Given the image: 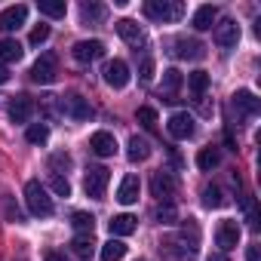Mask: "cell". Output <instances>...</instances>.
I'll use <instances>...</instances> for the list:
<instances>
[{"label":"cell","instance_id":"cell-1","mask_svg":"<svg viewBox=\"0 0 261 261\" xmlns=\"http://www.w3.org/2000/svg\"><path fill=\"white\" fill-rule=\"evenodd\" d=\"M25 203H28V212L31 215H37V218H46V215H53V197L46 194V188L37 181V178H31L28 185H25Z\"/></svg>","mask_w":261,"mask_h":261},{"label":"cell","instance_id":"cell-2","mask_svg":"<svg viewBox=\"0 0 261 261\" xmlns=\"http://www.w3.org/2000/svg\"><path fill=\"white\" fill-rule=\"evenodd\" d=\"M145 16L154 22H178L185 16V4L181 0H148Z\"/></svg>","mask_w":261,"mask_h":261},{"label":"cell","instance_id":"cell-3","mask_svg":"<svg viewBox=\"0 0 261 261\" xmlns=\"http://www.w3.org/2000/svg\"><path fill=\"white\" fill-rule=\"evenodd\" d=\"M108 181H111V172H108L105 166H89L86 175H83V191H86V197L101 200L105 191H108Z\"/></svg>","mask_w":261,"mask_h":261},{"label":"cell","instance_id":"cell-4","mask_svg":"<svg viewBox=\"0 0 261 261\" xmlns=\"http://www.w3.org/2000/svg\"><path fill=\"white\" fill-rule=\"evenodd\" d=\"M56 77H59V56L56 53H43L34 62V68H31V80L34 83H56Z\"/></svg>","mask_w":261,"mask_h":261},{"label":"cell","instance_id":"cell-5","mask_svg":"<svg viewBox=\"0 0 261 261\" xmlns=\"http://www.w3.org/2000/svg\"><path fill=\"white\" fill-rule=\"evenodd\" d=\"M175 191H178V178L172 175V172H154V178H151V194L154 197H160V203H169L172 197H175Z\"/></svg>","mask_w":261,"mask_h":261},{"label":"cell","instance_id":"cell-6","mask_svg":"<svg viewBox=\"0 0 261 261\" xmlns=\"http://www.w3.org/2000/svg\"><path fill=\"white\" fill-rule=\"evenodd\" d=\"M166 129H169V136H172V139L185 142V139L194 136V117H191L188 111H175V114L166 120Z\"/></svg>","mask_w":261,"mask_h":261},{"label":"cell","instance_id":"cell-7","mask_svg":"<svg viewBox=\"0 0 261 261\" xmlns=\"http://www.w3.org/2000/svg\"><path fill=\"white\" fill-rule=\"evenodd\" d=\"M101 74H105V83L114 86V89H123V86L129 83V77H133V74H129V65H126L123 59H111Z\"/></svg>","mask_w":261,"mask_h":261},{"label":"cell","instance_id":"cell-8","mask_svg":"<svg viewBox=\"0 0 261 261\" xmlns=\"http://www.w3.org/2000/svg\"><path fill=\"white\" fill-rule=\"evenodd\" d=\"M71 56H74L80 65H89V62H95V59L105 56V43H101V40H77L74 49H71Z\"/></svg>","mask_w":261,"mask_h":261},{"label":"cell","instance_id":"cell-9","mask_svg":"<svg viewBox=\"0 0 261 261\" xmlns=\"http://www.w3.org/2000/svg\"><path fill=\"white\" fill-rule=\"evenodd\" d=\"M240 237H243V230H240V224L237 221H221L218 224V230H215V240H218V246H221V252H230V249H237L240 246Z\"/></svg>","mask_w":261,"mask_h":261},{"label":"cell","instance_id":"cell-10","mask_svg":"<svg viewBox=\"0 0 261 261\" xmlns=\"http://www.w3.org/2000/svg\"><path fill=\"white\" fill-rule=\"evenodd\" d=\"M215 43H218L221 49H233V46L240 43V25H237L233 19L218 22V25H215Z\"/></svg>","mask_w":261,"mask_h":261},{"label":"cell","instance_id":"cell-11","mask_svg":"<svg viewBox=\"0 0 261 261\" xmlns=\"http://www.w3.org/2000/svg\"><path fill=\"white\" fill-rule=\"evenodd\" d=\"M28 19V7L25 4H16V7H7L4 13H0V31H19Z\"/></svg>","mask_w":261,"mask_h":261},{"label":"cell","instance_id":"cell-12","mask_svg":"<svg viewBox=\"0 0 261 261\" xmlns=\"http://www.w3.org/2000/svg\"><path fill=\"white\" fill-rule=\"evenodd\" d=\"M117 34L129 43V46H145V31H142V25L139 22H133V19H120L117 22Z\"/></svg>","mask_w":261,"mask_h":261},{"label":"cell","instance_id":"cell-13","mask_svg":"<svg viewBox=\"0 0 261 261\" xmlns=\"http://www.w3.org/2000/svg\"><path fill=\"white\" fill-rule=\"evenodd\" d=\"M233 111H237L240 117H255V114L261 111V101L255 98V92L240 89V92H233Z\"/></svg>","mask_w":261,"mask_h":261},{"label":"cell","instance_id":"cell-14","mask_svg":"<svg viewBox=\"0 0 261 261\" xmlns=\"http://www.w3.org/2000/svg\"><path fill=\"white\" fill-rule=\"evenodd\" d=\"M34 114V98L31 95H13L10 101V120L13 123H28Z\"/></svg>","mask_w":261,"mask_h":261},{"label":"cell","instance_id":"cell-15","mask_svg":"<svg viewBox=\"0 0 261 261\" xmlns=\"http://www.w3.org/2000/svg\"><path fill=\"white\" fill-rule=\"evenodd\" d=\"M139 194H142V181H139V175H126V178L120 181L117 200H120L123 206H133V203H139Z\"/></svg>","mask_w":261,"mask_h":261},{"label":"cell","instance_id":"cell-16","mask_svg":"<svg viewBox=\"0 0 261 261\" xmlns=\"http://www.w3.org/2000/svg\"><path fill=\"white\" fill-rule=\"evenodd\" d=\"M89 148H92V154H98V157H114V154H117V139H114L111 133H105V129H98V133L89 139Z\"/></svg>","mask_w":261,"mask_h":261},{"label":"cell","instance_id":"cell-17","mask_svg":"<svg viewBox=\"0 0 261 261\" xmlns=\"http://www.w3.org/2000/svg\"><path fill=\"white\" fill-rule=\"evenodd\" d=\"M108 227H111V237H129V233H136V227H139V218L136 215H129V212H123V215H114L111 221H108Z\"/></svg>","mask_w":261,"mask_h":261},{"label":"cell","instance_id":"cell-18","mask_svg":"<svg viewBox=\"0 0 261 261\" xmlns=\"http://www.w3.org/2000/svg\"><path fill=\"white\" fill-rule=\"evenodd\" d=\"M62 108H65V114H71L74 120H89V117H92V108H89V101H86L83 95H68Z\"/></svg>","mask_w":261,"mask_h":261},{"label":"cell","instance_id":"cell-19","mask_svg":"<svg viewBox=\"0 0 261 261\" xmlns=\"http://www.w3.org/2000/svg\"><path fill=\"white\" fill-rule=\"evenodd\" d=\"M126 148H129V151H126V157L133 160V163H145V160L151 157V142H148V139H142V136H133Z\"/></svg>","mask_w":261,"mask_h":261},{"label":"cell","instance_id":"cell-20","mask_svg":"<svg viewBox=\"0 0 261 261\" xmlns=\"http://www.w3.org/2000/svg\"><path fill=\"white\" fill-rule=\"evenodd\" d=\"M175 56H178V59H203V56H206V46H203L200 40L178 37V40H175Z\"/></svg>","mask_w":261,"mask_h":261},{"label":"cell","instance_id":"cell-21","mask_svg":"<svg viewBox=\"0 0 261 261\" xmlns=\"http://www.w3.org/2000/svg\"><path fill=\"white\" fill-rule=\"evenodd\" d=\"M71 252H74L77 258H83V261H89V258H92V252H95V243H92V233H77V237L71 240Z\"/></svg>","mask_w":261,"mask_h":261},{"label":"cell","instance_id":"cell-22","mask_svg":"<svg viewBox=\"0 0 261 261\" xmlns=\"http://www.w3.org/2000/svg\"><path fill=\"white\" fill-rule=\"evenodd\" d=\"M163 249H166V255H169V258H181V261H191V258H197V249L185 246L178 237H175V240H166V243H163Z\"/></svg>","mask_w":261,"mask_h":261},{"label":"cell","instance_id":"cell-23","mask_svg":"<svg viewBox=\"0 0 261 261\" xmlns=\"http://www.w3.org/2000/svg\"><path fill=\"white\" fill-rule=\"evenodd\" d=\"M215 19H218V10L206 4V7H200V10L194 13V28H197V31H209V28L215 25Z\"/></svg>","mask_w":261,"mask_h":261},{"label":"cell","instance_id":"cell-24","mask_svg":"<svg viewBox=\"0 0 261 261\" xmlns=\"http://www.w3.org/2000/svg\"><path fill=\"white\" fill-rule=\"evenodd\" d=\"M181 83H185L181 71L169 68V71L163 74V95H166V101H175V92H178V86H181Z\"/></svg>","mask_w":261,"mask_h":261},{"label":"cell","instance_id":"cell-25","mask_svg":"<svg viewBox=\"0 0 261 261\" xmlns=\"http://www.w3.org/2000/svg\"><path fill=\"white\" fill-rule=\"evenodd\" d=\"M22 43L19 40H13V37H4L0 40V62H19L22 59Z\"/></svg>","mask_w":261,"mask_h":261},{"label":"cell","instance_id":"cell-26","mask_svg":"<svg viewBox=\"0 0 261 261\" xmlns=\"http://www.w3.org/2000/svg\"><path fill=\"white\" fill-rule=\"evenodd\" d=\"M123 255H126V243L117 240V237H111L101 246V261H123Z\"/></svg>","mask_w":261,"mask_h":261},{"label":"cell","instance_id":"cell-27","mask_svg":"<svg viewBox=\"0 0 261 261\" xmlns=\"http://www.w3.org/2000/svg\"><path fill=\"white\" fill-rule=\"evenodd\" d=\"M178 240H181L185 246L197 249V246H200V224H197L194 218H188V221L181 224V233H178Z\"/></svg>","mask_w":261,"mask_h":261},{"label":"cell","instance_id":"cell-28","mask_svg":"<svg viewBox=\"0 0 261 261\" xmlns=\"http://www.w3.org/2000/svg\"><path fill=\"white\" fill-rule=\"evenodd\" d=\"M37 10H40L43 16H49V19H65V13H68L65 0H40Z\"/></svg>","mask_w":261,"mask_h":261},{"label":"cell","instance_id":"cell-29","mask_svg":"<svg viewBox=\"0 0 261 261\" xmlns=\"http://www.w3.org/2000/svg\"><path fill=\"white\" fill-rule=\"evenodd\" d=\"M218 163H221V154H218L215 148H203V151L197 154V166H200L203 172H212Z\"/></svg>","mask_w":261,"mask_h":261},{"label":"cell","instance_id":"cell-30","mask_svg":"<svg viewBox=\"0 0 261 261\" xmlns=\"http://www.w3.org/2000/svg\"><path fill=\"white\" fill-rule=\"evenodd\" d=\"M188 86H191V92H194L197 98H203V92L209 89V74H206V71H194V74H188Z\"/></svg>","mask_w":261,"mask_h":261},{"label":"cell","instance_id":"cell-31","mask_svg":"<svg viewBox=\"0 0 261 261\" xmlns=\"http://www.w3.org/2000/svg\"><path fill=\"white\" fill-rule=\"evenodd\" d=\"M203 206H206V209H221V206H224V194H221V188L206 185V188H203Z\"/></svg>","mask_w":261,"mask_h":261},{"label":"cell","instance_id":"cell-32","mask_svg":"<svg viewBox=\"0 0 261 261\" xmlns=\"http://www.w3.org/2000/svg\"><path fill=\"white\" fill-rule=\"evenodd\" d=\"M154 218L160 221V224H175L178 221V209H175V203L169 200V203H160L157 209H154Z\"/></svg>","mask_w":261,"mask_h":261},{"label":"cell","instance_id":"cell-33","mask_svg":"<svg viewBox=\"0 0 261 261\" xmlns=\"http://www.w3.org/2000/svg\"><path fill=\"white\" fill-rule=\"evenodd\" d=\"M25 139H28L31 145H43V142L49 139V126H46V123H31L28 133H25Z\"/></svg>","mask_w":261,"mask_h":261},{"label":"cell","instance_id":"cell-34","mask_svg":"<svg viewBox=\"0 0 261 261\" xmlns=\"http://www.w3.org/2000/svg\"><path fill=\"white\" fill-rule=\"evenodd\" d=\"M71 224H74V230H77V233H92L95 218H92L89 212H74V215H71Z\"/></svg>","mask_w":261,"mask_h":261},{"label":"cell","instance_id":"cell-35","mask_svg":"<svg viewBox=\"0 0 261 261\" xmlns=\"http://www.w3.org/2000/svg\"><path fill=\"white\" fill-rule=\"evenodd\" d=\"M80 13H83V19H86V22H101V19L108 16V10H105L101 4H83V7H80Z\"/></svg>","mask_w":261,"mask_h":261},{"label":"cell","instance_id":"cell-36","mask_svg":"<svg viewBox=\"0 0 261 261\" xmlns=\"http://www.w3.org/2000/svg\"><path fill=\"white\" fill-rule=\"evenodd\" d=\"M136 117H139V123H142L145 129H157V111H154V108H148V105H145V108H139V114H136Z\"/></svg>","mask_w":261,"mask_h":261},{"label":"cell","instance_id":"cell-37","mask_svg":"<svg viewBox=\"0 0 261 261\" xmlns=\"http://www.w3.org/2000/svg\"><path fill=\"white\" fill-rule=\"evenodd\" d=\"M49 188H53L59 197H68V194H71V181H68L65 175H53V178H49Z\"/></svg>","mask_w":261,"mask_h":261},{"label":"cell","instance_id":"cell-38","mask_svg":"<svg viewBox=\"0 0 261 261\" xmlns=\"http://www.w3.org/2000/svg\"><path fill=\"white\" fill-rule=\"evenodd\" d=\"M46 40H49V25H37V28L31 31V37H28L31 46H40V43H46Z\"/></svg>","mask_w":261,"mask_h":261},{"label":"cell","instance_id":"cell-39","mask_svg":"<svg viewBox=\"0 0 261 261\" xmlns=\"http://www.w3.org/2000/svg\"><path fill=\"white\" fill-rule=\"evenodd\" d=\"M139 77H142L145 83H151V80H154V59H151V56H145V59H142V68H139Z\"/></svg>","mask_w":261,"mask_h":261},{"label":"cell","instance_id":"cell-40","mask_svg":"<svg viewBox=\"0 0 261 261\" xmlns=\"http://www.w3.org/2000/svg\"><path fill=\"white\" fill-rule=\"evenodd\" d=\"M243 209H246V221H249V227H258V212H255V203H252L249 197H243Z\"/></svg>","mask_w":261,"mask_h":261},{"label":"cell","instance_id":"cell-41","mask_svg":"<svg viewBox=\"0 0 261 261\" xmlns=\"http://www.w3.org/2000/svg\"><path fill=\"white\" fill-rule=\"evenodd\" d=\"M49 166H53V169H68V166H71V157H68V154H56V157L49 160Z\"/></svg>","mask_w":261,"mask_h":261},{"label":"cell","instance_id":"cell-42","mask_svg":"<svg viewBox=\"0 0 261 261\" xmlns=\"http://www.w3.org/2000/svg\"><path fill=\"white\" fill-rule=\"evenodd\" d=\"M56 101H59V95H46V98H43V111H46L49 117L59 111V108H56Z\"/></svg>","mask_w":261,"mask_h":261},{"label":"cell","instance_id":"cell-43","mask_svg":"<svg viewBox=\"0 0 261 261\" xmlns=\"http://www.w3.org/2000/svg\"><path fill=\"white\" fill-rule=\"evenodd\" d=\"M7 215H10V221H25V215L19 212V206H13L10 200H7Z\"/></svg>","mask_w":261,"mask_h":261},{"label":"cell","instance_id":"cell-44","mask_svg":"<svg viewBox=\"0 0 261 261\" xmlns=\"http://www.w3.org/2000/svg\"><path fill=\"white\" fill-rule=\"evenodd\" d=\"M246 261H261V258H258V246H249V249H246Z\"/></svg>","mask_w":261,"mask_h":261},{"label":"cell","instance_id":"cell-45","mask_svg":"<svg viewBox=\"0 0 261 261\" xmlns=\"http://www.w3.org/2000/svg\"><path fill=\"white\" fill-rule=\"evenodd\" d=\"M206 261H230V258H227V255H224V252H212V255H209V258H206Z\"/></svg>","mask_w":261,"mask_h":261},{"label":"cell","instance_id":"cell-46","mask_svg":"<svg viewBox=\"0 0 261 261\" xmlns=\"http://www.w3.org/2000/svg\"><path fill=\"white\" fill-rule=\"evenodd\" d=\"M7 80H10V71H7L4 62H0V83H7Z\"/></svg>","mask_w":261,"mask_h":261},{"label":"cell","instance_id":"cell-47","mask_svg":"<svg viewBox=\"0 0 261 261\" xmlns=\"http://www.w3.org/2000/svg\"><path fill=\"white\" fill-rule=\"evenodd\" d=\"M46 261H65V255H59V252H46Z\"/></svg>","mask_w":261,"mask_h":261}]
</instances>
